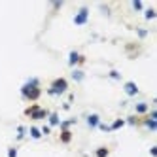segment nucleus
Returning <instances> with one entry per match:
<instances>
[{"label": "nucleus", "mask_w": 157, "mask_h": 157, "mask_svg": "<svg viewBox=\"0 0 157 157\" xmlns=\"http://www.w3.org/2000/svg\"><path fill=\"white\" fill-rule=\"evenodd\" d=\"M40 82L36 80V78H30V80L21 87V97L27 98V100H36L40 97Z\"/></svg>", "instance_id": "nucleus-1"}, {"label": "nucleus", "mask_w": 157, "mask_h": 157, "mask_svg": "<svg viewBox=\"0 0 157 157\" xmlns=\"http://www.w3.org/2000/svg\"><path fill=\"white\" fill-rule=\"evenodd\" d=\"M66 89H68V83H66L64 78H57V80H53L49 89H48V93L53 95V97H57V95H63Z\"/></svg>", "instance_id": "nucleus-2"}, {"label": "nucleus", "mask_w": 157, "mask_h": 157, "mask_svg": "<svg viewBox=\"0 0 157 157\" xmlns=\"http://www.w3.org/2000/svg\"><path fill=\"white\" fill-rule=\"evenodd\" d=\"M25 114H27V116H30L32 119H44V117L48 116V110L38 108V106H30V108H27V110H25Z\"/></svg>", "instance_id": "nucleus-3"}, {"label": "nucleus", "mask_w": 157, "mask_h": 157, "mask_svg": "<svg viewBox=\"0 0 157 157\" xmlns=\"http://www.w3.org/2000/svg\"><path fill=\"white\" fill-rule=\"evenodd\" d=\"M87 17H89V8L87 6H82L80 10H78L76 17H74V23L76 25H85L87 23Z\"/></svg>", "instance_id": "nucleus-4"}, {"label": "nucleus", "mask_w": 157, "mask_h": 157, "mask_svg": "<svg viewBox=\"0 0 157 157\" xmlns=\"http://www.w3.org/2000/svg\"><path fill=\"white\" fill-rule=\"evenodd\" d=\"M83 61V57L78 51H70V55H68V64L70 66H76V64H80Z\"/></svg>", "instance_id": "nucleus-5"}, {"label": "nucleus", "mask_w": 157, "mask_h": 157, "mask_svg": "<svg viewBox=\"0 0 157 157\" xmlns=\"http://www.w3.org/2000/svg\"><path fill=\"white\" fill-rule=\"evenodd\" d=\"M125 93H127L129 97L138 95V85L134 83V82H125Z\"/></svg>", "instance_id": "nucleus-6"}, {"label": "nucleus", "mask_w": 157, "mask_h": 157, "mask_svg": "<svg viewBox=\"0 0 157 157\" xmlns=\"http://www.w3.org/2000/svg\"><path fill=\"white\" fill-rule=\"evenodd\" d=\"M98 123H100V117H98L97 114L87 116V125H89V127H98Z\"/></svg>", "instance_id": "nucleus-7"}, {"label": "nucleus", "mask_w": 157, "mask_h": 157, "mask_svg": "<svg viewBox=\"0 0 157 157\" xmlns=\"http://www.w3.org/2000/svg\"><path fill=\"white\" fill-rule=\"evenodd\" d=\"M48 119H49V125H59V114H57V112H51V114L48 116Z\"/></svg>", "instance_id": "nucleus-8"}, {"label": "nucleus", "mask_w": 157, "mask_h": 157, "mask_svg": "<svg viewBox=\"0 0 157 157\" xmlns=\"http://www.w3.org/2000/svg\"><path fill=\"white\" fill-rule=\"evenodd\" d=\"M29 132H30V136H32V138H36V140H38V138H42V131H40L38 127H34V125L29 129Z\"/></svg>", "instance_id": "nucleus-9"}, {"label": "nucleus", "mask_w": 157, "mask_h": 157, "mask_svg": "<svg viewBox=\"0 0 157 157\" xmlns=\"http://www.w3.org/2000/svg\"><path fill=\"white\" fill-rule=\"evenodd\" d=\"M123 125H125V119H116V121L110 125V131H117V129H121Z\"/></svg>", "instance_id": "nucleus-10"}, {"label": "nucleus", "mask_w": 157, "mask_h": 157, "mask_svg": "<svg viewBox=\"0 0 157 157\" xmlns=\"http://www.w3.org/2000/svg\"><path fill=\"white\" fill-rule=\"evenodd\" d=\"M148 112V104L146 102H138L136 104V114H146Z\"/></svg>", "instance_id": "nucleus-11"}, {"label": "nucleus", "mask_w": 157, "mask_h": 157, "mask_svg": "<svg viewBox=\"0 0 157 157\" xmlns=\"http://www.w3.org/2000/svg\"><path fill=\"white\" fill-rule=\"evenodd\" d=\"M146 127H148L150 131H155V129H157V121L151 119V117H150V119H146Z\"/></svg>", "instance_id": "nucleus-12"}, {"label": "nucleus", "mask_w": 157, "mask_h": 157, "mask_svg": "<svg viewBox=\"0 0 157 157\" xmlns=\"http://www.w3.org/2000/svg\"><path fill=\"white\" fill-rule=\"evenodd\" d=\"M72 78H74L76 82H82V80H83V72H82V70H74V72H72Z\"/></svg>", "instance_id": "nucleus-13"}, {"label": "nucleus", "mask_w": 157, "mask_h": 157, "mask_svg": "<svg viewBox=\"0 0 157 157\" xmlns=\"http://www.w3.org/2000/svg\"><path fill=\"white\" fill-rule=\"evenodd\" d=\"M108 153H110V151H108V148H98L95 155H97V157H108Z\"/></svg>", "instance_id": "nucleus-14"}, {"label": "nucleus", "mask_w": 157, "mask_h": 157, "mask_svg": "<svg viewBox=\"0 0 157 157\" xmlns=\"http://www.w3.org/2000/svg\"><path fill=\"white\" fill-rule=\"evenodd\" d=\"M70 138H72L70 131H63V134H61V140H63V142H70Z\"/></svg>", "instance_id": "nucleus-15"}, {"label": "nucleus", "mask_w": 157, "mask_h": 157, "mask_svg": "<svg viewBox=\"0 0 157 157\" xmlns=\"http://www.w3.org/2000/svg\"><path fill=\"white\" fill-rule=\"evenodd\" d=\"M72 123H74V119H68V121H63V123H59V125H61V129H63V131H68V127L72 125Z\"/></svg>", "instance_id": "nucleus-16"}, {"label": "nucleus", "mask_w": 157, "mask_h": 157, "mask_svg": "<svg viewBox=\"0 0 157 157\" xmlns=\"http://www.w3.org/2000/svg\"><path fill=\"white\" fill-rule=\"evenodd\" d=\"M153 17H155V10H151V8L146 10V19H153Z\"/></svg>", "instance_id": "nucleus-17"}, {"label": "nucleus", "mask_w": 157, "mask_h": 157, "mask_svg": "<svg viewBox=\"0 0 157 157\" xmlns=\"http://www.w3.org/2000/svg\"><path fill=\"white\" fill-rule=\"evenodd\" d=\"M23 136H25V127H17V138L21 140Z\"/></svg>", "instance_id": "nucleus-18"}, {"label": "nucleus", "mask_w": 157, "mask_h": 157, "mask_svg": "<svg viewBox=\"0 0 157 157\" xmlns=\"http://www.w3.org/2000/svg\"><path fill=\"white\" fill-rule=\"evenodd\" d=\"M132 8H134V10H138V12H140V10H142L144 6H142V2H138V0H134V2H132Z\"/></svg>", "instance_id": "nucleus-19"}, {"label": "nucleus", "mask_w": 157, "mask_h": 157, "mask_svg": "<svg viewBox=\"0 0 157 157\" xmlns=\"http://www.w3.org/2000/svg\"><path fill=\"white\" fill-rule=\"evenodd\" d=\"M8 157H17V150L15 148H10L8 150Z\"/></svg>", "instance_id": "nucleus-20"}, {"label": "nucleus", "mask_w": 157, "mask_h": 157, "mask_svg": "<svg viewBox=\"0 0 157 157\" xmlns=\"http://www.w3.org/2000/svg\"><path fill=\"white\" fill-rule=\"evenodd\" d=\"M110 76L114 78V80H121V76H119V72H116V70H112V72H110Z\"/></svg>", "instance_id": "nucleus-21"}, {"label": "nucleus", "mask_w": 157, "mask_h": 157, "mask_svg": "<svg viewBox=\"0 0 157 157\" xmlns=\"http://www.w3.org/2000/svg\"><path fill=\"white\" fill-rule=\"evenodd\" d=\"M146 34H148V32H146V29H140V30H138V36H146Z\"/></svg>", "instance_id": "nucleus-22"}, {"label": "nucleus", "mask_w": 157, "mask_h": 157, "mask_svg": "<svg viewBox=\"0 0 157 157\" xmlns=\"http://www.w3.org/2000/svg\"><path fill=\"white\" fill-rule=\"evenodd\" d=\"M150 153H151V155H153V157H155V155H157V148H155V146H153V148H151V150H150Z\"/></svg>", "instance_id": "nucleus-23"}, {"label": "nucleus", "mask_w": 157, "mask_h": 157, "mask_svg": "<svg viewBox=\"0 0 157 157\" xmlns=\"http://www.w3.org/2000/svg\"><path fill=\"white\" fill-rule=\"evenodd\" d=\"M42 134H49V127H44L42 129Z\"/></svg>", "instance_id": "nucleus-24"}]
</instances>
